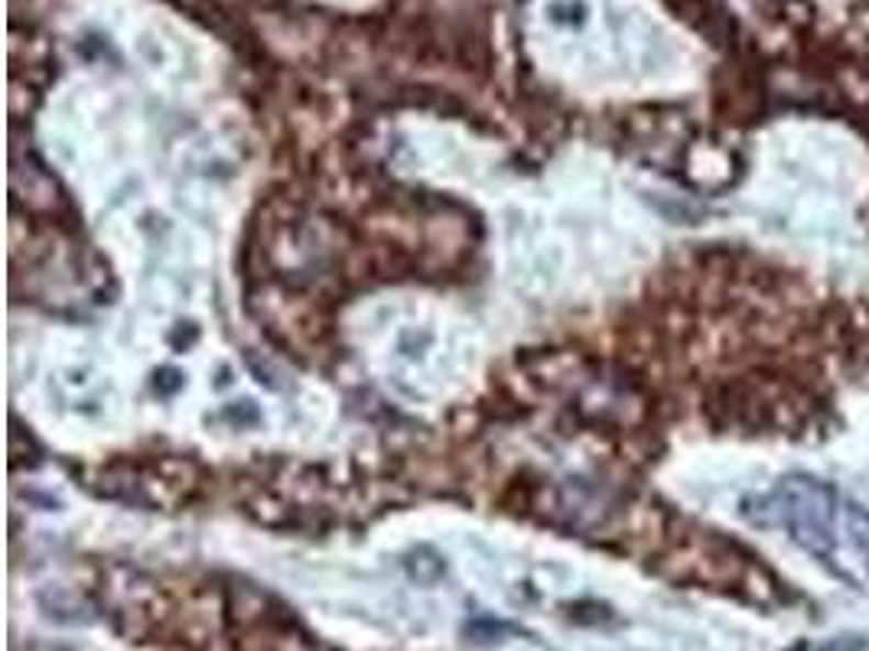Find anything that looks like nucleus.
<instances>
[{
  "instance_id": "1",
  "label": "nucleus",
  "mask_w": 869,
  "mask_h": 651,
  "mask_svg": "<svg viewBox=\"0 0 869 651\" xmlns=\"http://www.w3.org/2000/svg\"><path fill=\"white\" fill-rule=\"evenodd\" d=\"M844 505L847 498L834 485L814 475H788L772 495L762 498L759 521L784 528L794 545H801L811 558L840 576L837 525L844 521Z\"/></svg>"
},
{
  "instance_id": "2",
  "label": "nucleus",
  "mask_w": 869,
  "mask_h": 651,
  "mask_svg": "<svg viewBox=\"0 0 869 651\" xmlns=\"http://www.w3.org/2000/svg\"><path fill=\"white\" fill-rule=\"evenodd\" d=\"M847 535H850V545L864 558V566L869 573V508L857 505V502H847Z\"/></svg>"
},
{
  "instance_id": "3",
  "label": "nucleus",
  "mask_w": 869,
  "mask_h": 651,
  "mask_svg": "<svg viewBox=\"0 0 869 651\" xmlns=\"http://www.w3.org/2000/svg\"><path fill=\"white\" fill-rule=\"evenodd\" d=\"M550 16L554 20H567V23H580L583 20V0H554L550 3Z\"/></svg>"
}]
</instances>
